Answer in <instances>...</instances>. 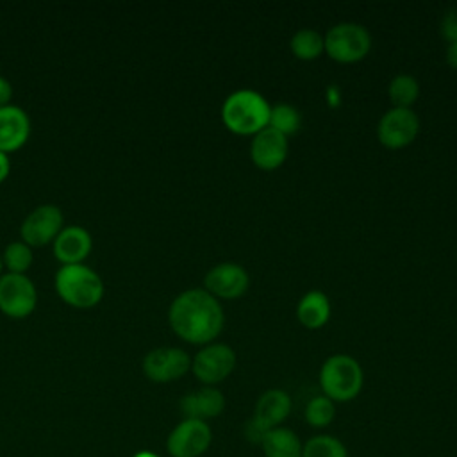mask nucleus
<instances>
[{
  "mask_svg": "<svg viewBox=\"0 0 457 457\" xmlns=\"http://www.w3.org/2000/svg\"><path fill=\"white\" fill-rule=\"evenodd\" d=\"M134 457H157L155 453H150V452H139L137 455H134Z\"/></svg>",
  "mask_w": 457,
  "mask_h": 457,
  "instance_id": "30",
  "label": "nucleus"
},
{
  "mask_svg": "<svg viewBox=\"0 0 457 457\" xmlns=\"http://www.w3.org/2000/svg\"><path fill=\"white\" fill-rule=\"evenodd\" d=\"M291 412V398L282 389H268L264 391L255 405V412L252 416V423L262 430L264 434L275 427H278Z\"/></svg>",
  "mask_w": 457,
  "mask_h": 457,
  "instance_id": "16",
  "label": "nucleus"
},
{
  "mask_svg": "<svg viewBox=\"0 0 457 457\" xmlns=\"http://www.w3.org/2000/svg\"><path fill=\"white\" fill-rule=\"evenodd\" d=\"M9 173H11V159H9V154L0 152V184L9 177Z\"/></svg>",
  "mask_w": 457,
  "mask_h": 457,
  "instance_id": "28",
  "label": "nucleus"
},
{
  "mask_svg": "<svg viewBox=\"0 0 457 457\" xmlns=\"http://www.w3.org/2000/svg\"><path fill=\"white\" fill-rule=\"evenodd\" d=\"M302 457H348V452L337 437L323 434L311 437L303 445Z\"/></svg>",
  "mask_w": 457,
  "mask_h": 457,
  "instance_id": "24",
  "label": "nucleus"
},
{
  "mask_svg": "<svg viewBox=\"0 0 457 457\" xmlns=\"http://www.w3.org/2000/svg\"><path fill=\"white\" fill-rule=\"evenodd\" d=\"M300 125H302V114L298 112L296 107H293L289 104L271 105L268 127H271L273 130H277L287 137L291 134H296Z\"/></svg>",
  "mask_w": 457,
  "mask_h": 457,
  "instance_id": "23",
  "label": "nucleus"
},
{
  "mask_svg": "<svg viewBox=\"0 0 457 457\" xmlns=\"http://www.w3.org/2000/svg\"><path fill=\"white\" fill-rule=\"evenodd\" d=\"M12 95H14V89H12V84L7 77L0 75V107L4 105H9L12 104Z\"/></svg>",
  "mask_w": 457,
  "mask_h": 457,
  "instance_id": "27",
  "label": "nucleus"
},
{
  "mask_svg": "<svg viewBox=\"0 0 457 457\" xmlns=\"http://www.w3.org/2000/svg\"><path fill=\"white\" fill-rule=\"evenodd\" d=\"M168 323L182 341L204 346L221 334L225 314L220 300L204 287H191L171 300Z\"/></svg>",
  "mask_w": 457,
  "mask_h": 457,
  "instance_id": "1",
  "label": "nucleus"
},
{
  "mask_svg": "<svg viewBox=\"0 0 457 457\" xmlns=\"http://www.w3.org/2000/svg\"><path fill=\"white\" fill-rule=\"evenodd\" d=\"M143 373L152 382H171L191 370V357L179 346H157L143 357Z\"/></svg>",
  "mask_w": 457,
  "mask_h": 457,
  "instance_id": "10",
  "label": "nucleus"
},
{
  "mask_svg": "<svg viewBox=\"0 0 457 457\" xmlns=\"http://www.w3.org/2000/svg\"><path fill=\"white\" fill-rule=\"evenodd\" d=\"M180 412L187 420H209L221 414L225 409V396L220 389L212 386H204L196 391L184 395L179 402Z\"/></svg>",
  "mask_w": 457,
  "mask_h": 457,
  "instance_id": "17",
  "label": "nucleus"
},
{
  "mask_svg": "<svg viewBox=\"0 0 457 457\" xmlns=\"http://www.w3.org/2000/svg\"><path fill=\"white\" fill-rule=\"evenodd\" d=\"M287 150H289L287 137L273 130L271 127H266L252 137L250 159L259 170L271 171L284 164L287 157Z\"/></svg>",
  "mask_w": 457,
  "mask_h": 457,
  "instance_id": "13",
  "label": "nucleus"
},
{
  "mask_svg": "<svg viewBox=\"0 0 457 457\" xmlns=\"http://www.w3.org/2000/svg\"><path fill=\"white\" fill-rule=\"evenodd\" d=\"M420 132V118L412 109L391 107L382 114L377 125V137L382 146L400 150L409 146Z\"/></svg>",
  "mask_w": 457,
  "mask_h": 457,
  "instance_id": "9",
  "label": "nucleus"
},
{
  "mask_svg": "<svg viewBox=\"0 0 457 457\" xmlns=\"http://www.w3.org/2000/svg\"><path fill=\"white\" fill-rule=\"evenodd\" d=\"M32 248L21 239L7 243L2 250V264L9 273H27V270L32 266Z\"/></svg>",
  "mask_w": 457,
  "mask_h": 457,
  "instance_id": "22",
  "label": "nucleus"
},
{
  "mask_svg": "<svg viewBox=\"0 0 457 457\" xmlns=\"http://www.w3.org/2000/svg\"><path fill=\"white\" fill-rule=\"evenodd\" d=\"M271 105L253 89L230 93L221 105L223 125L237 136H255L268 127Z\"/></svg>",
  "mask_w": 457,
  "mask_h": 457,
  "instance_id": "2",
  "label": "nucleus"
},
{
  "mask_svg": "<svg viewBox=\"0 0 457 457\" xmlns=\"http://www.w3.org/2000/svg\"><path fill=\"white\" fill-rule=\"evenodd\" d=\"M334 416H336V405L325 395L311 398L307 407H305V420H307V423L312 425V427H318V428L330 425Z\"/></svg>",
  "mask_w": 457,
  "mask_h": 457,
  "instance_id": "25",
  "label": "nucleus"
},
{
  "mask_svg": "<svg viewBox=\"0 0 457 457\" xmlns=\"http://www.w3.org/2000/svg\"><path fill=\"white\" fill-rule=\"evenodd\" d=\"M54 287L59 298L75 309H91L104 298L102 277L86 262L62 264L54 275Z\"/></svg>",
  "mask_w": 457,
  "mask_h": 457,
  "instance_id": "3",
  "label": "nucleus"
},
{
  "mask_svg": "<svg viewBox=\"0 0 457 457\" xmlns=\"http://www.w3.org/2000/svg\"><path fill=\"white\" fill-rule=\"evenodd\" d=\"M296 318L309 330L321 328L330 318L328 296L318 289L307 291L296 305Z\"/></svg>",
  "mask_w": 457,
  "mask_h": 457,
  "instance_id": "18",
  "label": "nucleus"
},
{
  "mask_svg": "<svg viewBox=\"0 0 457 457\" xmlns=\"http://www.w3.org/2000/svg\"><path fill=\"white\" fill-rule=\"evenodd\" d=\"M248 286V271L236 262H220L204 277V289L216 300H236L246 293Z\"/></svg>",
  "mask_w": 457,
  "mask_h": 457,
  "instance_id": "12",
  "label": "nucleus"
},
{
  "mask_svg": "<svg viewBox=\"0 0 457 457\" xmlns=\"http://www.w3.org/2000/svg\"><path fill=\"white\" fill-rule=\"evenodd\" d=\"M30 130V116L23 107L16 104L0 107V152L11 154L20 150L29 141Z\"/></svg>",
  "mask_w": 457,
  "mask_h": 457,
  "instance_id": "15",
  "label": "nucleus"
},
{
  "mask_svg": "<svg viewBox=\"0 0 457 457\" xmlns=\"http://www.w3.org/2000/svg\"><path fill=\"white\" fill-rule=\"evenodd\" d=\"M441 32H443V37H445L448 43L457 41V5L450 7V9L445 12L443 21H441Z\"/></svg>",
  "mask_w": 457,
  "mask_h": 457,
  "instance_id": "26",
  "label": "nucleus"
},
{
  "mask_svg": "<svg viewBox=\"0 0 457 457\" xmlns=\"http://www.w3.org/2000/svg\"><path fill=\"white\" fill-rule=\"evenodd\" d=\"M327 55L341 64L362 61L371 48V36L366 27L352 21H343L327 30L323 36Z\"/></svg>",
  "mask_w": 457,
  "mask_h": 457,
  "instance_id": "5",
  "label": "nucleus"
},
{
  "mask_svg": "<svg viewBox=\"0 0 457 457\" xmlns=\"http://www.w3.org/2000/svg\"><path fill=\"white\" fill-rule=\"evenodd\" d=\"M50 246L61 266L80 264L93 250V237L82 225H64Z\"/></svg>",
  "mask_w": 457,
  "mask_h": 457,
  "instance_id": "14",
  "label": "nucleus"
},
{
  "mask_svg": "<svg viewBox=\"0 0 457 457\" xmlns=\"http://www.w3.org/2000/svg\"><path fill=\"white\" fill-rule=\"evenodd\" d=\"M364 382L361 364L346 353L330 355L320 370V386L327 398L332 402L353 400Z\"/></svg>",
  "mask_w": 457,
  "mask_h": 457,
  "instance_id": "4",
  "label": "nucleus"
},
{
  "mask_svg": "<svg viewBox=\"0 0 457 457\" xmlns=\"http://www.w3.org/2000/svg\"><path fill=\"white\" fill-rule=\"evenodd\" d=\"M37 307V289L27 273L0 275V312L12 320L29 318Z\"/></svg>",
  "mask_w": 457,
  "mask_h": 457,
  "instance_id": "6",
  "label": "nucleus"
},
{
  "mask_svg": "<svg viewBox=\"0 0 457 457\" xmlns=\"http://www.w3.org/2000/svg\"><path fill=\"white\" fill-rule=\"evenodd\" d=\"M236 368V352L225 343L204 345L191 359V370L195 377L205 384L214 386L225 380Z\"/></svg>",
  "mask_w": 457,
  "mask_h": 457,
  "instance_id": "8",
  "label": "nucleus"
},
{
  "mask_svg": "<svg viewBox=\"0 0 457 457\" xmlns=\"http://www.w3.org/2000/svg\"><path fill=\"white\" fill-rule=\"evenodd\" d=\"M264 457H302L303 445L298 436L286 427L268 430L261 441Z\"/></svg>",
  "mask_w": 457,
  "mask_h": 457,
  "instance_id": "19",
  "label": "nucleus"
},
{
  "mask_svg": "<svg viewBox=\"0 0 457 457\" xmlns=\"http://www.w3.org/2000/svg\"><path fill=\"white\" fill-rule=\"evenodd\" d=\"M64 227V214L55 204H41L34 207L20 225V239L30 248L52 245Z\"/></svg>",
  "mask_w": 457,
  "mask_h": 457,
  "instance_id": "7",
  "label": "nucleus"
},
{
  "mask_svg": "<svg viewBox=\"0 0 457 457\" xmlns=\"http://www.w3.org/2000/svg\"><path fill=\"white\" fill-rule=\"evenodd\" d=\"M4 273V264H2V253H0V275Z\"/></svg>",
  "mask_w": 457,
  "mask_h": 457,
  "instance_id": "31",
  "label": "nucleus"
},
{
  "mask_svg": "<svg viewBox=\"0 0 457 457\" xmlns=\"http://www.w3.org/2000/svg\"><path fill=\"white\" fill-rule=\"evenodd\" d=\"M387 96H389L393 107L411 109V105L420 96V84L412 75L400 73L391 79V82L387 86Z\"/></svg>",
  "mask_w": 457,
  "mask_h": 457,
  "instance_id": "21",
  "label": "nucleus"
},
{
  "mask_svg": "<svg viewBox=\"0 0 457 457\" xmlns=\"http://www.w3.org/2000/svg\"><path fill=\"white\" fill-rule=\"evenodd\" d=\"M212 441V432L207 421L184 418L168 436L166 448L171 457H198Z\"/></svg>",
  "mask_w": 457,
  "mask_h": 457,
  "instance_id": "11",
  "label": "nucleus"
},
{
  "mask_svg": "<svg viewBox=\"0 0 457 457\" xmlns=\"http://www.w3.org/2000/svg\"><path fill=\"white\" fill-rule=\"evenodd\" d=\"M289 48L296 59L314 61L325 52V41L316 29H300L293 34Z\"/></svg>",
  "mask_w": 457,
  "mask_h": 457,
  "instance_id": "20",
  "label": "nucleus"
},
{
  "mask_svg": "<svg viewBox=\"0 0 457 457\" xmlns=\"http://www.w3.org/2000/svg\"><path fill=\"white\" fill-rule=\"evenodd\" d=\"M446 64L453 70H457V41L448 43L446 46Z\"/></svg>",
  "mask_w": 457,
  "mask_h": 457,
  "instance_id": "29",
  "label": "nucleus"
}]
</instances>
